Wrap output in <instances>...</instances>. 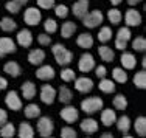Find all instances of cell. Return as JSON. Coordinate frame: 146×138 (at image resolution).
Instances as JSON below:
<instances>
[{
    "mask_svg": "<svg viewBox=\"0 0 146 138\" xmlns=\"http://www.w3.org/2000/svg\"><path fill=\"white\" fill-rule=\"evenodd\" d=\"M101 123L106 127H110L112 124L117 123V113L113 109H104L101 110Z\"/></svg>",
    "mask_w": 146,
    "mask_h": 138,
    "instance_id": "obj_22",
    "label": "cell"
},
{
    "mask_svg": "<svg viewBox=\"0 0 146 138\" xmlns=\"http://www.w3.org/2000/svg\"><path fill=\"white\" fill-rule=\"evenodd\" d=\"M131 30L129 26H123V28L118 30L117 33V39H115V47L118 50H124L127 47V42L131 40Z\"/></svg>",
    "mask_w": 146,
    "mask_h": 138,
    "instance_id": "obj_10",
    "label": "cell"
},
{
    "mask_svg": "<svg viewBox=\"0 0 146 138\" xmlns=\"http://www.w3.org/2000/svg\"><path fill=\"white\" fill-rule=\"evenodd\" d=\"M3 71L6 75H9L11 78H17L22 75V67L19 65V62L16 61H8L5 65H3Z\"/></svg>",
    "mask_w": 146,
    "mask_h": 138,
    "instance_id": "obj_19",
    "label": "cell"
},
{
    "mask_svg": "<svg viewBox=\"0 0 146 138\" xmlns=\"http://www.w3.org/2000/svg\"><path fill=\"white\" fill-rule=\"evenodd\" d=\"M45 61V51L42 48H33L28 53V62L34 67H40Z\"/></svg>",
    "mask_w": 146,
    "mask_h": 138,
    "instance_id": "obj_14",
    "label": "cell"
},
{
    "mask_svg": "<svg viewBox=\"0 0 146 138\" xmlns=\"http://www.w3.org/2000/svg\"><path fill=\"white\" fill-rule=\"evenodd\" d=\"M0 30L5 31V33H13V31L17 30V22L14 19H11V17L5 16L0 19Z\"/></svg>",
    "mask_w": 146,
    "mask_h": 138,
    "instance_id": "obj_26",
    "label": "cell"
},
{
    "mask_svg": "<svg viewBox=\"0 0 146 138\" xmlns=\"http://www.w3.org/2000/svg\"><path fill=\"white\" fill-rule=\"evenodd\" d=\"M23 115H25V118L28 120H34V118H39L40 116V107L37 104H28L25 106V109H23Z\"/></svg>",
    "mask_w": 146,
    "mask_h": 138,
    "instance_id": "obj_30",
    "label": "cell"
},
{
    "mask_svg": "<svg viewBox=\"0 0 146 138\" xmlns=\"http://www.w3.org/2000/svg\"><path fill=\"white\" fill-rule=\"evenodd\" d=\"M28 2L30 0H8L5 3V9L8 13H11V14H17Z\"/></svg>",
    "mask_w": 146,
    "mask_h": 138,
    "instance_id": "obj_23",
    "label": "cell"
},
{
    "mask_svg": "<svg viewBox=\"0 0 146 138\" xmlns=\"http://www.w3.org/2000/svg\"><path fill=\"white\" fill-rule=\"evenodd\" d=\"M96 64H95V57L92 56L90 53H82L79 56L78 61V70L82 71V73H89V71L95 70Z\"/></svg>",
    "mask_w": 146,
    "mask_h": 138,
    "instance_id": "obj_7",
    "label": "cell"
},
{
    "mask_svg": "<svg viewBox=\"0 0 146 138\" xmlns=\"http://www.w3.org/2000/svg\"><path fill=\"white\" fill-rule=\"evenodd\" d=\"M58 99H59V102H62V104H70V101L73 99V93L67 85H61V87H59Z\"/></svg>",
    "mask_w": 146,
    "mask_h": 138,
    "instance_id": "obj_27",
    "label": "cell"
},
{
    "mask_svg": "<svg viewBox=\"0 0 146 138\" xmlns=\"http://www.w3.org/2000/svg\"><path fill=\"white\" fill-rule=\"evenodd\" d=\"M134 129H135V132H137L138 137L146 138V116H138V118L135 120Z\"/></svg>",
    "mask_w": 146,
    "mask_h": 138,
    "instance_id": "obj_34",
    "label": "cell"
},
{
    "mask_svg": "<svg viewBox=\"0 0 146 138\" xmlns=\"http://www.w3.org/2000/svg\"><path fill=\"white\" fill-rule=\"evenodd\" d=\"M42 20V13H40L39 8L36 6H31V8H27L25 13H23V22L28 26H36L40 23Z\"/></svg>",
    "mask_w": 146,
    "mask_h": 138,
    "instance_id": "obj_4",
    "label": "cell"
},
{
    "mask_svg": "<svg viewBox=\"0 0 146 138\" xmlns=\"http://www.w3.org/2000/svg\"><path fill=\"white\" fill-rule=\"evenodd\" d=\"M89 0H76L72 6V11H73V16L76 19H84L86 16L89 14Z\"/></svg>",
    "mask_w": 146,
    "mask_h": 138,
    "instance_id": "obj_11",
    "label": "cell"
},
{
    "mask_svg": "<svg viewBox=\"0 0 146 138\" xmlns=\"http://www.w3.org/2000/svg\"><path fill=\"white\" fill-rule=\"evenodd\" d=\"M37 42H39V45L42 47H48L51 45V37L48 33H40L39 36H37Z\"/></svg>",
    "mask_w": 146,
    "mask_h": 138,
    "instance_id": "obj_46",
    "label": "cell"
},
{
    "mask_svg": "<svg viewBox=\"0 0 146 138\" xmlns=\"http://www.w3.org/2000/svg\"><path fill=\"white\" fill-rule=\"evenodd\" d=\"M107 19L110 20V23H112V25H118V23L121 22V19H123V14H121L120 9L112 8V9H109V11H107Z\"/></svg>",
    "mask_w": 146,
    "mask_h": 138,
    "instance_id": "obj_38",
    "label": "cell"
},
{
    "mask_svg": "<svg viewBox=\"0 0 146 138\" xmlns=\"http://www.w3.org/2000/svg\"><path fill=\"white\" fill-rule=\"evenodd\" d=\"M79 127H81V130L86 133V135H93V133L98 132V123H96V120H93V118L82 120L81 124H79Z\"/></svg>",
    "mask_w": 146,
    "mask_h": 138,
    "instance_id": "obj_18",
    "label": "cell"
},
{
    "mask_svg": "<svg viewBox=\"0 0 146 138\" xmlns=\"http://www.w3.org/2000/svg\"><path fill=\"white\" fill-rule=\"evenodd\" d=\"M44 30H45V33H48V34L56 33V31H58V22H56L54 19H51V17L45 19V22H44Z\"/></svg>",
    "mask_w": 146,
    "mask_h": 138,
    "instance_id": "obj_40",
    "label": "cell"
},
{
    "mask_svg": "<svg viewBox=\"0 0 146 138\" xmlns=\"http://www.w3.org/2000/svg\"><path fill=\"white\" fill-rule=\"evenodd\" d=\"M17 45L11 37H0V57H5L6 54L16 53Z\"/></svg>",
    "mask_w": 146,
    "mask_h": 138,
    "instance_id": "obj_12",
    "label": "cell"
},
{
    "mask_svg": "<svg viewBox=\"0 0 146 138\" xmlns=\"http://www.w3.org/2000/svg\"><path fill=\"white\" fill-rule=\"evenodd\" d=\"M112 104L117 110H124V109H127V98L124 95H115Z\"/></svg>",
    "mask_w": 146,
    "mask_h": 138,
    "instance_id": "obj_39",
    "label": "cell"
},
{
    "mask_svg": "<svg viewBox=\"0 0 146 138\" xmlns=\"http://www.w3.org/2000/svg\"><path fill=\"white\" fill-rule=\"evenodd\" d=\"M48 138H54V137H48Z\"/></svg>",
    "mask_w": 146,
    "mask_h": 138,
    "instance_id": "obj_56",
    "label": "cell"
},
{
    "mask_svg": "<svg viewBox=\"0 0 146 138\" xmlns=\"http://www.w3.org/2000/svg\"><path fill=\"white\" fill-rule=\"evenodd\" d=\"M17 135L19 138H34V127L28 121H22L17 129Z\"/></svg>",
    "mask_w": 146,
    "mask_h": 138,
    "instance_id": "obj_21",
    "label": "cell"
},
{
    "mask_svg": "<svg viewBox=\"0 0 146 138\" xmlns=\"http://www.w3.org/2000/svg\"><path fill=\"white\" fill-rule=\"evenodd\" d=\"M61 79L64 82H72L76 79V75H75V70L73 68H64L61 71Z\"/></svg>",
    "mask_w": 146,
    "mask_h": 138,
    "instance_id": "obj_41",
    "label": "cell"
},
{
    "mask_svg": "<svg viewBox=\"0 0 146 138\" xmlns=\"http://www.w3.org/2000/svg\"><path fill=\"white\" fill-rule=\"evenodd\" d=\"M75 88L79 93H89L93 90V81L90 78H86V76L76 78L75 79Z\"/></svg>",
    "mask_w": 146,
    "mask_h": 138,
    "instance_id": "obj_15",
    "label": "cell"
},
{
    "mask_svg": "<svg viewBox=\"0 0 146 138\" xmlns=\"http://www.w3.org/2000/svg\"><path fill=\"white\" fill-rule=\"evenodd\" d=\"M6 87H8V81L3 76H0V90H6Z\"/></svg>",
    "mask_w": 146,
    "mask_h": 138,
    "instance_id": "obj_49",
    "label": "cell"
},
{
    "mask_svg": "<svg viewBox=\"0 0 146 138\" xmlns=\"http://www.w3.org/2000/svg\"><path fill=\"white\" fill-rule=\"evenodd\" d=\"M5 104L13 112H19L22 109V98H20V95L16 90H11L6 93V96H5Z\"/></svg>",
    "mask_w": 146,
    "mask_h": 138,
    "instance_id": "obj_8",
    "label": "cell"
},
{
    "mask_svg": "<svg viewBox=\"0 0 146 138\" xmlns=\"http://www.w3.org/2000/svg\"><path fill=\"white\" fill-rule=\"evenodd\" d=\"M103 106L104 102L100 96H89V98L81 101V110L87 115H92V113H96L98 110H103Z\"/></svg>",
    "mask_w": 146,
    "mask_h": 138,
    "instance_id": "obj_2",
    "label": "cell"
},
{
    "mask_svg": "<svg viewBox=\"0 0 146 138\" xmlns=\"http://www.w3.org/2000/svg\"><path fill=\"white\" fill-rule=\"evenodd\" d=\"M95 75H96V78L104 79L107 76V68L104 65H98V67H95Z\"/></svg>",
    "mask_w": 146,
    "mask_h": 138,
    "instance_id": "obj_47",
    "label": "cell"
},
{
    "mask_svg": "<svg viewBox=\"0 0 146 138\" xmlns=\"http://www.w3.org/2000/svg\"><path fill=\"white\" fill-rule=\"evenodd\" d=\"M54 14H56V17H59V19H65V17L68 16V6L59 3V5L54 6Z\"/></svg>",
    "mask_w": 146,
    "mask_h": 138,
    "instance_id": "obj_43",
    "label": "cell"
},
{
    "mask_svg": "<svg viewBox=\"0 0 146 138\" xmlns=\"http://www.w3.org/2000/svg\"><path fill=\"white\" fill-rule=\"evenodd\" d=\"M6 123H8V113H6V110L0 109V127Z\"/></svg>",
    "mask_w": 146,
    "mask_h": 138,
    "instance_id": "obj_48",
    "label": "cell"
},
{
    "mask_svg": "<svg viewBox=\"0 0 146 138\" xmlns=\"http://www.w3.org/2000/svg\"><path fill=\"white\" fill-rule=\"evenodd\" d=\"M98 88L103 93H113L115 92V81H110V79H101V82L98 84Z\"/></svg>",
    "mask_w": 146,
    "mask_h": 138,
    "instance_id": "obj_36",
    "label": "cell"
},
{
    "mask_svg": "<svg viewBox=\"0 0 146 138\" xmlns=\"http://www.w3.org/2000/svg\"><path fill=\"white\" fill-rule=\"evenodd\" d=\"M86 138H90V137H86Z\"/></svg>",
    "mask_w": 146,
    "mask_h": 138,
    "instance_id": "obj_57",
    "label": "cell"
},
{
    "mask_svg": "<svg viewBox=\"0 0 146 138\" xmlns=\"http://www.w3.org/2000/svg\"><path fill=\"white\" fill-rule=\"evenodd\" d=\"M134 84L137 88H141V90H146V68L137 71L134 75Z\"/></svg>",
    "mask_w": 146,
    "mask_h": 138,
    "instance_id": "obj_32",
    "label": "cell"
},
{
    "mask_svg": "<svg viewBox=\"0 0 146 138\" xmlns=\"http://www.w3.org/2000/svg\"><path fill=\"white\" fill-rule=\"evenodd\" d=\"M36 3L42 9H54V6H56L54 0H36Z\"/></svg>",
    "mask_w": 146,
    "mask_h": 138,
    "instance_id": "obj_45",
    "label": "cell"
},
{
    "mask_svg": "<svg viewBox=\"0 0 146 138\" xmlns=\"http://www.w3.org/2000/svg\"><path fill=\"white\" fill-rule=\"evenodd\" d=\"M123 138H134V137H131V135H127V133H126V135H124Z\"/></svg>",
    "mask_w": 146,
    "mask_h": 138,
    "instance_id": "obj_54",
    "label": "cell"
},
{
    "mask_svg": "<svg viewBox=\"0 0 146 138\" xmlns=\"http://www.w3.org/2000/svg\"><path fill=\"white\" fill-rule=\"evenodd\" d=\"M126 2H127V3H129V5H131V6H135V5H138V3H140V2H141V0H126Z\"/></svg>",
    "mask_w": 146,
    "mask_h": 138,
    "instance_id": "obj_50",
    "label": "cell"
},
{
    "mask_svg": "<svg viewBox=\"0 0 146 138\" xmlns=\"http://www.w3.org/2000/svg\"><path fill=\"white\" fill-rule=\"evenodd\" d=\"M59 116H61L62 120H64L67 124H73L75 121H78L79 120V110L76 107H73V106H65V107L61 109V112H59Z\"/></svg>",
    "mask_w": 146,
    "mask_h": 138,
    "instance_id": "obj_9",
    "label": "cell"
},
{
    "mask_svg": "<svg viewBox=\"0 0 146 138\" xmlns=\"http://www.w3.org/2000/svg\"><path fill=\"white\" fill-rule=\"evenodd\" d=\"M141 64H143V68H146V57H143V62H141Z\"/></svg>",
    "mask_w": 146,
    "mask_h": 138,
    "instance_id": "obj_53",
    "label": "cell"
},
{
    "mask_svg": "<svg viewBox=\"0 0 146 138\" xmlns=\"http://www.w3.org/2000/svg\"><path fill=\"white\" fill-rule=\"evenodd\" d=\"M54 76H56V71L51 65H40L36 70V78L40 81H51Z\"/></svg>",
    "mask_w": 146,
    "mask_h": 138,
    "instance_id": "obj_16",
    "label": "cell"
},
{
    "mask_svg": "<svg viewBox=\"0 0 146 138\" xmlns=\"http://www.w3.org/2000/svg\"><path fill=\"white\" fill-rule=\"evenodd\" d=\"M104 20V14L100 9H93V11H89V14L82 19V23H84L86 28H96L103 23Z\"/></svg>",
    "mask_w": 146,
    "mask_h": 138,
    "instance_id": "obj_5",
    "label": "cell"
},
{
    "mask_svg": "<svg viewBox=\"0 0 146 138\" xmlns=\"http://www.w3.org/2000/svg\"><path fill=\"white\" fill-rule=\"evenodd\" d=\"M76 45L84 48V50H89V48L93 47V36L90 33H81L76 39Z\"/></svg>",
    "mask_w": 146,
    "mask_h": 138,
    "instance_id": "obj_24",
    "label": "cell"
},
{
    "mask_svg": "<svg viewBox=\"0 0 146 138\" xmlns=\"http://www.w3.org/2000/svg\"><path fill=\"white\" fill-rule=\"evenodd\" d=\"M33 33L28 30V28H23V30H20L19 33H17V36H16V44L17 45H20V47H23V48H28L31 44H33Z\"/></svg>",
    "mask_w": 146,
    "mask_h": 138,
    "instance_id": "obj_13",
    "label": "cell"
},
{
    "mask_svg": "<svg viewBox=\"0 0 146 138\" xmlns=\"http://www.w3.org/2000/svg\"><path fill=\"white\" fill-rule=\"evenodd\" d=\"M112 78L115 82H120V84H124V82H127V73L126 70H123L121 67H115L112 70Z\"/></svg>",
    "mask_w": 146,
    "mask_h": 138,
    "instance_id": "obj_35",
    "label": "cell"
},
{
    "mask_svg": "<svg viewBox=\"0 0 146 138\" xmlns=\"http://www.w3.org/2000/svg\"><path fill=\"white\" fill-rule=\"evenodd\" d=\"M98 54H100V57H101L104 62H112L113 57H115L113 50H110V47H107V45L98 47Z\"/></svg>",
    "mask_w": 146,
    "mask_h": 138,
    "instance_id": "obj_31",
    "label": "cell"
},
{
    "mask_svg": "<svg viewBox=\"0 0 146 138\" xmlns=\"http://www.w3.org/2000/svg\"><path fill=\"white\" fill-rule=\"evenodd\" d=\"M61 138H78L76 130L70 126H64L61 129Z\"/></svg>",
    "mask_w": 146,
    "mask_h": 138,
    "instance_id": "obj_42",
    "label": "cell"
},
{
    "mask_svg": "<svg viewBox=\"0 0 146 138\" xmlns=\"http://www.w3.org/2000/svg\"><path fill=\"white\" fill-rule=\"evenodd\" d=\"M20 92H22L23 99L31 101V99L36 96V84H34V82H31V81H25L22 84V87H20Z\"/></svg>",
    "mask_w": 146,
    "mask_h": 138,
    "instance_id": "obj_20",
    "label": "cell"
},
{
    "mask_svg": "<svg viewBox=\"0 0 146 138\" xmlns=\"http://www.w3.org/2000/svg\"><path fill=\"white\" fill-rule=\"evenodd\" d=\"M100 138H113V135H112V133H109V132H106V133H103Z\"/></svg>",
    "mask_w": 146,
    "mask_h": 138,
    "instance_id": "obj_51",
    "label": "cell"
},
{
    "mask_svg": "<svg viewBox=\"0 0 146 138\" xmlns=\"http://www.w3.org/2000/svg\"><path fill=\"white\" fill-rule=\"evenodd\" d=\"M16 133H17V130H16L14 124L9 123V121L0 127V137H2V138H13Z\"/></svg>",
    "mask_w": 146,
    "mask_h": 138,
    "instance_id": "obj_33",
    "label": "cell"
},
{
    "mask_svg": "<svg viewBox=\"0 0 146 138\" xmlns=\"http://www.w3.org/2000/svg\"><path fill=\"white\" fill-rule=\"evenodd\" d=\"M36 129L42 138H48V137L53 135V132H54V123L50 116H39L37 118Z\"/></svg>",
    "mask_w": 146,
    "mask_h": 138,
    "instance_id": "obj_3",
    "label": "cell"
},
{
    "mask_svg": "<svg viewBox=\"0 0 146 138\" xmlns=\"http://www.w3.org/2000/svg\"><path fill=\"white\" fill-rule=\"evenodd\" d=\"M145 51H146V37H145Z\"/></svg>",
    "mask_w": 146,
    "mask_h": 138,
    "instance_id": "obj_55",
    "label": "cell"
},
{
    "mask_svg": "<svg viewBox=\"0 0 146 138\" xmlns=\"http://www.w3.org/2000/svg\"><path fill=\"white\" fill-rule=\"evenodd\" d=\"M117 129H118V132H121L123 135H126L127 132H129V129H131V126H132V123H131V118L127 115H123V116H120V118H117Z\"/></svg>",
    "mask_w": 146,
    "mask_h": 138,
    "instance_id": "obj_28",
    "label": "cell"
},
{
    "mask_svg": "<svg viewBox=\"0 0 146 138\" xmlns=\"http://www.w3.org/2000/svg\"><path fill=\"white\" fill-rule=\"evenodd\" d=\"M120 61H121L123 68H126V70H132V68H135V65H137V57L132 53H123L120 57Z\"/></svg>",
    "mask_w": 146,
    "mask_h": 138,
    "instance_id": "obj_29",
    "label": "cell"
},
{
    "mask_svg": "<svg viewBox=\"0 0 146 138\" xmlns=\"http://www.w3.org/2000/svg\"><path fill=\"white\" fill-rule=\"evenodd\" d=\"M112 34H113V31L110 30V26H101V30L98 31V40L101 44H106L112 39Z\"/></svg>",
    "mask_w": 146,
    "mask_h": 138,
    "instance_id": "obj_37",
    "label": "cell"
},
{
    "mask_svg": "<svg viewBox=\"0 0 146 138\" xmlns=\"http://www.w3.org/2000/svg\"><path fill=\"white\" fill-rule=\"evenodd\" d=\"M76 33V23L72 22V20H65L61 25V36L64 39H70L73 34Z\"/></svg>",
    "mask_w": 146,
    "mask_h": 138,
    "instance_id": "obj_25",
    "label": "cell"
},
{
    "mask_svg": "<svg viewBox=\"0 0 146 138\" xmlns=\"http://www.w3.org/2000/svg\"><path fill=\"white\" fill-rule=\"evenodd\" d=\"M39 96H40V101H42L44 104L51 106L58 98V90L50 84H44L42 87H40V95Z\"/></svg>",
    "mask_w": 146,
    "mask_h": 138,
    "instance_id": "obj_6",
    "label": "cell"
},
{
    "mask_svg": "<svg viewBox=\"0 0 146 138\" xmlns=\"http://www.w3.org/2000/svg\"><path fill=\"white\" fill-rule=\"evenodd\" d=\"M51 53L54 56V61L61 67H65V65H68L73 61V53L68 48H65L62 44H56V45L51 47Z\"/></svg>",
    "mask_w": 146,
    "mask_h": 138,
    "instance_id": "obj_1",
    "label": "cell"
},
{
    "mask_svg": "<svg viewBox=\"0 0 146 138\" xmlns=\"http://www.w3.org/2000/svg\"><path fill=\"white\" fill-rule=\"evenodd\" d=\"M132 48H134L135 51L143 53V51H145V37H141V36L135 37V39L132 40Z\"/></svg>",
    "mask_w": 146,
    "mask_h": 138,
    "instance_id": "obj_44",
    "label": "cell"
},
{
    "mask_svg": "<svg viewBox=\"0 0 146 138\" xmlns=\"http://www.w3.org/2000/svg\"><path fill=\"white\" fill-rule=\"evenodd\" d=\"M124 22L126 26H138L141 23V14L134 8H129L124 14Z\"/></svg>",
    "mask_w": 146,
    "mask_h": 138,
    "instance_id": "obj_17",
    "label": "cell"
},
{
    "mask_svg": "<svg viewBox=\"0 0 146 138\" xmlns=\"http://www.w3.org/2000/svg\"><path fill=\"white\" fill-rule=\"evenodd\" d=\"M109 2H110V3H112V5H113V6H117V5H120V3H121V2H123V0H109Z\"/></svg>",
    "mask_w": 146,
    "mask_h": 138,
    "instance_id": "obj_52",
    "label": "cell"
}]
</instances>
